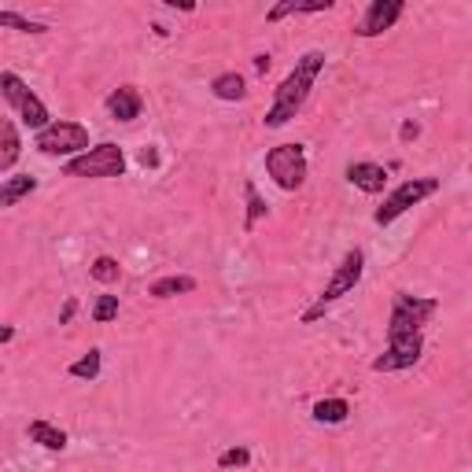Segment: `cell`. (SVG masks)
Listing matches in <instances>:
<instances>
[{
	"label": "cell",
	"mask_w": 472,
	"mask_h": 472,
	"mask_svg": "<svg viewBox=\"0 0 472 472\" xmlns=\"http://www.w3.org/2000/svg\"><path fill=\"white\" fill-rule=\"evenodd\" d=\"M325 52L321 48H310V52H303L300 59H295V67H291V74L277 85V93H273V103H270V111H266V130H280V126H288L295 114L303 111V103L310 100V89H314V82H318V74L325 71Z\"/></svg>",
	"instance_id": "1"
},
{
	"label": "cell",
	"mask_w": 472,
	"mask_h": 472,
	"mask_svg": "<svg viewBox=\"0 0 472 472\" xmlns=\"http://www.w3.org/2000/svg\"><path fill=\"white\" fill-rule=\"evenodd\" d=\"M362 273H366V251L362 248H350L347 255H343V262L332 270V277H329V284L321 288V295H318V303L303 314V325H314L318 318H325V310L332 307V303H339L343 295H350L354 288H359V280H362Z\"/></svg>",
	"instance_id": "2"
},
{
	"label": "cell",
	"mask_w": 472,
	"mask_h": 472,
	"mask_svg": "<svg viewBox=\"0 0 472 472\" xmlns=\"http://www.w3.org/2000/svg\"><path fill=\"white\" fill-rule=\"evenodd\" d=\"M34 148H37L41 155H48V159L64 155V159L71 162V159H78V155L89 152V130H85L82 123H74V118H55L48 130H41V133L34 137Z\"/></svg>",
	"instance_id": "3"
},
{
	"label": "cell",
	"mask_w": 472,
	"mask_h": 472,
	"mask_svg": "<svg viewBox=\"0 0 472 472\" xmlns=\"http://www.w3.org/2000/svg\"><path fill=\"white\" fill-rule=\"evenodd\" d=\"M266 173L273 177V185L280 192H295L307 185V173H310V162H307V148L303 144H277L266 152Z\"/></svg>",
	"instance_id": "4"
},
{
	"label": "cell",
	"mask_w": 472,
	"mask_h": 472,
	"mask_svg": "<svg viewBox=\"0 0 472 472\" xmlns=\"http://www.w3.org/2000/svg\"><path fill=\"white\" fill-rule=\"evenodd\" d=\"M439 310V300L432 295H409V291H395L391 300V321H388V339H402L421 332V325Z\"/></svg>",
	"instance_id": "5"
},
{
	"label": "cell",
	"mask_w": 472,
	"mask_h": 472,
	"mask_svg": "<svg viewBox=\"0 0 472 472\" xmlns=\"http://www.w3.org/2000/svg\"><path fill=\"white\" fill-rule=\"evenodd\" d=\"M439 189H443L439 177H409V182H402L395 192L384 196V203L377 207L373 221H377V225H391V221H398L409 207H418V203H425L428 196H436Z\"/></svg>",
	"instance_id": "6"
},
{
	"label": "cell",
	"mask_w": 472,
	"mask_h": 472,
	"mask_svg": "<svg viewBox=\"0 0 472 472\" xmlns=\"http://www.w3.org/2000/svg\"><path fill=\"white\" fill-rule=\"evenodd\" d=\"M64 170H67V177H93V182H103V177H123L126 173V152L118 144H111V141H103V144L89 148L85 155L71 159Z\"/></svg>",
	"instance_id": "7"
},
{
	"label": "cell",
	"mask_w": 472,
	"mask_h": 472,
	"mask_svg": "<svg viewBox=\"0 0 472 472\" xmlns=\"http://www.w3.org/2000/svg\"><path fill=\"white\" fill-rule=\"evenodd\" d=\"M425 354V336L413 332V336H402V339H388V350L373 359V373H398V369H409L418 366Z\"/></svg>",
	"instance_id": "8"
},
{
	"label": "cell",
	"mask_w": 472,
	"mask_h": 472,
	"mask_svg": "<svg viewBox=\"0 0 472 472\" xmlns=\"http://www.w3.org/2000/svg\"><path fill=\"white\" fill-rule=\"evenodd\" d=\"M402 12H406L402 0H373L354 34H359V37H380L384 30H391L402 19Z\"/></svg>",
	"instance_id": "9"
},
{
	"label": "cell",
	"mask_w": 472,
	"mask_h": 472,
	"mask_svg": "<svg viewBox=\"0 0 472 472\" xmlns=\"http://www.w3.org/2000/svg\"><path fill=\"white\" fill-rule=\"evenodd\" d=\"M347 182L354 185V189H362L366 196H380L384 189H388V166H380V162H347Z\"/></svg>",
	"instance_id": "10"
},
{
	"label": "cell",
	"mask_w": 472,
	"mask_h": 472,
	"mask_svg": "<svg viewBox=\"0 0 472 472\" xmlns=\"http://www.w3.org/2000/svg\"><path fill=\"white\" fill-rule=\"evenodd\" d=\"M141 111H144V96L133 85H118L107 96V114L114 123H133V118H141Z\"/></svg>",
	"instance_id": "11"
},
{
	"label": "cell",
	"mask_w": 472,
	"mask_h": 472,
	"mask_svg": "<svg viewBox=\"0 0 472 472\" xmlns=\"http://www.w3.org/2000/svg\"><path fill=\"white\" fill-rule=\"evenodd\" d=\"M19 111V123L26 126V130H34V133H41V130H48L52 126V114H48V107H44V100L30 89V96L15 107Z\"/></svg>",
	"instance_id": "12"
},
{
	"label": "cell",
	"mask_w": 472,
	"mask_h": 472,
	"mask_svg": "<svg viewBox=\"0 0 472 472\" xmlns=\"http://www.w3.org/2000/svg\"><path fill=\"white\" fill-rule=\"evenodd\" d=\"M23 155V141H19V130L12 118H5V126H0V173H12L15 162Z\"/></svg>",
	"instance_id": "13"
},
{
	"label": "cell",
	"mask_w": 472,
	"mask_h": 472,
	"mask_svg": "<svg viewBox=\"0 0 472 472\" xmlns=\"http://www.w3.org/2000/svg\"><path fill=\"white\" fill-rule=\"evenodd\" d=\"M26 436H30V443H37L44 450H67V443H71L67 432L59 428V425H52V421H30Z\"/></svg>",
	"instance_id": "14"
},
{
	"label": "cell",
	"mask_w": 472,
	"mask_h": 472,
	"mask_svg": "<svg viewBox=\"0 0 472 472\" xmlns=\"http://www.w3.org/2000/svg\"><path fill=\"white\" fill-rule=\"evenodd\" d=\"M37 189V177L30 173H12L5 177V185H0V207H15L23 196H30Z\"/></svg>",
	"instance_id": "15"
},
{
	"label": "cell",
	"mask_w": 472,
	"mask_h": 472,
	"mask_svg": "<svg viewBox=\"0 0 472 472\" xmlns=\"http://www.w3.org/2000/svg\"><path fill=\"white\" fill-rule=\"evenodd\" d=\"M211 93H214L218 100H225V103H236V100L248 96V82H244V74L225 71V74H218V78L211 82Z\"/></svg>",
	"instance_id": "16"
},
{
	"label": "cell",
	"mask_w": 472,
	"mask_h": 472,
	"mask_svg": "<svg viewBox=\"0 0 472 472\" xmlns=\"http://www.w3.org/2000/svg\"><path fill=\"white\" fill-rule=\"evenodd\" d=\"M189 291H196V277H189V273L162 277L148 288V295H155V300H173V295H189Z\"/></svg>",
	"instance_id": "17"
},
{
	"label": "cell",
	"mask_w": 472,
	"mask_h": 472,
	"mask_svg": "<svg viewBox=\"0 0 472 472\" xmlns=\"http://www.w3.org/2000/svg\"><path fill=\"white\" fill-rule=\"evenodd\" d=\"M350 418V402L347 398H321L314 402V421L318 425H343Z\"/></svg>",
	"instance_id": "18"
},
{
	"label": "cell",
	"mask_w": 472,
	"mask_h": 472,
	"mask_svg": "<svg viewBox=\"0 0 472 472\" xmlns=\"http://www.w3.org/2000/svg\"><path fill=\"white\" fill-rule=\"evenodd\" d=\"M244 200H248V218H244V229L251 232L266 214H270V203L259 196V189H255V182H244Z\"/></svg>",
	"instance_id": "19"
},
{
	"label": "cell",
	"mask_w": 472,
	"mask_h": 472,
	"mask_svg": "<svg viewBox=\"0 0 472 472\" xmlns=\"http://www.w3.org/2000/svg\"><path fill=\"white\" fill-rule=\"evenodd\" d=\"M0 93H5V100H8L12 107H19V103L30 96V85H26L15 71H0Z\"/></svg>",
	"instance_id": "20"
},
{
	"label": "cell",
	"mask_w": 472,
	"mask_h": 472,
	"mask_svg": "<svg viewBox=\"0 0 472 472\" xmlns=\"http://www.w3.org/2000/svg\"><path fill=\"white\" fill-rule=\"evenodd\" d=\"M100 366H103V354L100 350H89V354H82V359L78 362H71V377L74 380H96L100 377Z\"/></svg>",
	"instance_id": "21"
},
{
	"label": "cell",
	"mask_w": 472,
	"mask_h": 472,
	"mask_svg": "<svg viewBox=\"0 0 472 472\" xmlns=\"http://www.w3.org/2000/svg\"><path fill=\"white\" fill-rule=\"evenodd\" d=\"M89 277L100 280V284H114L118 277H123V266H118V259H111V255H100V259L89 266Z\"/></svg>",
	"instance_id": "22"
},
{
	"label": "cell",
	"mask_w": 472,
	"mask_h": 472,
	"mask_svg": "<svg viewBox=\"0 0 472 472\" xmlns=\"http://www.w3.org/2000/svg\"><path fill=\"white\" fill-rule=\"evenodd\" d=\"M0 26L19 30V34H48L44 23H37V19H23L19 12H0Z\"/></svg>",
	"instance_id": "23"
},
{
	"label": "cell",
	"mask_w": 472,
	"mask_h": 472,
	"mask_svg": "<svg viewBox=\"0 0 472 472\" xmlns=\"http://www.w3.org/2000/svg\"><path fill=\"white\" fill-rule=\"evenodd\" d=\"M251 465V450L248 447H229L218 454V468H248Z\"/></svg>",
	"instance_id": "24"
},
{
	"label": "cell",
	"mask_w": 472,
	"mask_h": 472,
	"mask_svg": "<svg viewBox=\"0 0 472 472\" xmlns=\"http://www.w3.org/2000/svg\"><path fill=\"white\" fill-rule=\"evenodd\" d=\"M118 318V295H100V300L93 303V321L96 325H107Z\"/></svg>",
	"instance_id": "25"
},
{
	"label": "cell",
	"mask_w": 472,
	"mask_h": 472,
	"mask_svg": "<svg viewBox=\"0 0 472 472\" xmlns=\"http://www.w3.org/2000/svg\"><path fill=\"white\" fill-rule=\"evenodd\" d=\"M288 15H300V0H284V5H273L270 8V23H280V19H288Z\"/></svg>",
	"instance_id": "26"
},
{
	"label": "cell",
	"mask_w": 472,
	"mask_h": 472,
	"mask_svg": "<svg viewBox=\"0 0 472 472\" xmlns=\"http://www.w3.org/2000/svg\"><path fill=\"white\" fill-rule=\"evenodd\" d=\"M78 314V300H67L64 310H59V325H71V318Z\"/></svg>",
	"instance_id": "27"
},
{
	"label": "cell",
	"mask_w": 472,
	"mask_h": 472,
	"mask_svg": "<svg viewBox=\"0 0 472 472\" xmlns=\"http://www.w3.org/2000/svg\"><path fill=\"white\" fill-rule=\"evenodd\" d=\"M398 137H402V141H418V137H421V126H418V123H402Z\"/></svg>",
	"instance_id": "28"
},
{
	"label": "cell",
	"mask_w": 472,
	"mask_h": 472,
	"mask_svg": "<svg viewBox=\"0 0 472 472\" xmlns=\"http://www.w3.org/2000/svg\"><path fill=\"white\" fill-rule=\"evenodd\" d=\"M141 166H144V170H148V166L155 170V166H159V152H155V148H141Z\"/></svg>",
	"instance_id": "29"
},
{
	"label": "cell",
	"mask_w": 472,
	"mask_h": 472,
	"mask_svg": "<svg viewBox=\"0 0 472 472\" xmlns=\"http://www.w3.org/2000/svg\"><path fill=\"white\" fill-rule=\"evenodd\" d=\"M255 71H259V74L270 71V55H255Z\"/></svg>",
	"instance_id": "30"
},
{
	"label": "cell",
	"mask_w": 472,
	"mask_h": 472,
	"mask_svg": "<svg viewBox=\"0 0 472 472\" xmlns=\"http://www.w3.org/2000/svg\"><path fill=\"white\" fill-rule=\"evenodd\" d=\"M15 339V329L8 325V329H0V343H12Z\"/></svg>",
	"instance_id": "31"
}]
</instances>
